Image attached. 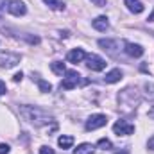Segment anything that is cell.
Segmentation results:
<instances>
[{
    "mask_svg": "<svg viewBox=\"0 0 154 154\" xmlns=\"http://www.w3.org/2000/svg\"><path fill=\"white\" fill-rule=\"evenodd\" d=\"M20 115L25 122L32 124L34 127H41V125H47L50 122H54V116L50 113H47L45 109H41L38 106H20Z\"/></svg>",
    "mask_w": 154,
    "mask_h": 154,
    "instance_id": "cell-1",
    "label": "cell"
},
{
    "mask_svg": "<svg viewBox=\"0 0 154 154\" xmlns=\"http://www.w3.org/2000/svg\"><path fill=\"white\" fill-rule=\"evenodd\" d=\"M120 104H124L125 108H136L140 104V93L136 88H125L124 91H120L118 95Z\"/></svg>",
    "mask_w": 154,
    "mask_h": 154,
    "instance_id": "cell-2",
    "label": "cell"
},
{
    "mask_svg": "<svg viewBox=\"0 0 154 154\" xmlns=\"http://www.w3.org/2000/svg\"><path fill=\"white\" fill-rule=\"evenodd\" d=\"M65 75L66 77H65L63 82H61V88H65V90H74L79 84H84V82H86V81L81 79V74L75 72V70H66Z\"/></svg>",
    "mask_w": 154,
    "mask_h": 154,
    "instance_id": "cell-3",
    "label": "cell"
},
{
    "mask_svg": "<svg viewBox=\"0 0 154 154\" xmlns=\"http://www.w3.org/2000/svg\"><path fill=\"white\" fill-rule=\"evenodd\" d=\"M5 9L13 16H23L27 13V5L22 0H5Z\"/></svg>",
    "mask_w": 154,
    "mask_h": 154,
    "instance_id": "cell-4",
    "label": "cell"
},
{
    "mask_svg": "<svg viewBox=\"0 0 154 154\" xmlns=\"http://www.w3.org/2000/svg\"><path fill=\"white\" fill-rule=\"evenodd\" d=\"M86 66L93 72H100L106 68V61L97 54H90V56H86Z\"/></svg>",
    "mask_w": 154,
    "mask_h": 154,
    "instance_id": "cell-5",
    "label": "cell"
},
{
    "mask_svg": "<svg viewBox=\"0 0 154 154\" xmlns=\"http://www.w3.org/2000/svg\"><path fill=\"white\" fill-rule=\"evenodd\" d=\"M106 124H108L106 115H100V113L91 115L86 120V131H95V129H99V127H104Z\"/></svg>",
    "mask_w": 154,
    "mask_h": 154,
    "instance_id": "cell-6",
    "label": "cell"
},
{
    "mask_svg": "<svg viewBox=\"0 0 154 154\" xmlns=\"http://www.w3.org/2000/svg\"><path fill=\"white\" fill-rule=\"evenodd\" d=\"M113 131H115L118 136H129L134 133V125L125 122V120H116L115 125H113Z\"/></svg>",
    "mask_w": 154,
    "mask_h": 154,
    "instance_id": "cell-7",
    "label": "cell"
},
{
    "mask_svg": "<svg viewBox=\"0 0 154 154\" xmlns=\"http://www.w3.org/2000/svg\"><path fill=\"white\" fill-rule=\"evenodd\" d=\"M20 63V56L18 54H2L0 56V66L2 68H13Z\"/></svg>",
    "mask_w": 154,
    "mask_h": 154,
    "instance_id": "cell-8",
    "label": "cell"
},
{
    "mask_svg": "<svg viewBox=\"0 0 154 154\" xmlns=\"http://www.w3.org/2000/svg\"><path fill=\"white\" fill-rule=\"evenodd\" d=\"M124 47H125V48H124L125 54L131 56V57H140V56H143V48H142V45H136V43H129V41H125Z\"/></svg>",
    "mask_w": 154,
    "mask_h": 154,
    "instance_id": "cell-9",
    "label": "cell"
},
{
    "mask_svg": "<svg viewBox=\"0 0 154 154\" xmlns=\"http://www.w3.org/2000/svg\"><path fill=\"white\" fill-rule=\"evenodd\" d=\"M66 57H68V61H70V63H81V61L86 57V54H84V50H82V48H74V50H70V52H68V56H66Z\"/></svg>",
    "mask_w": 154,
    "mask_h": 154,
    "instance_id": "cell-10",
    "label": "cell"
},
{
    "mask_svg": "<svg viewBox=\"0 0 154 154\" xmlns=\"http://www.w3.org/2000/svg\"><path fill=\"white\" fill-rule=\"evenodd\" d=\"M125 5H127V9H129L131 13H134V14H140V13H143V9H145L140 0H125Z\"/></svg>",
    "mask_w": 154,
    "mask_h": 154,
    "instance_id": "cell-11",
    "label": "cell"
},
{
    "mask_svg": "<svg viewBox=\"0 0 154 154\" xmlns=\"http://www.w3.org/2000/svg\"><path fill=\"white\" fill-rule=\"evenodd\" d=\"M91 25H93V29H97V31H106V29L109 27V22H108L106 16H97Z\"/></svg>",
    "mask_w": 154,
    "mask_h": 154,
    "instance_id": "cell-12",
    "label": "cell"
},
{
    "mask_svg": "<svg viewBox=\"0 0 154 154\" xmlns=\"http://www.w3.org/2000/svg\"><path fill=\"white\" fill-rule=\"evenodd\" d=\"M122 79V72L115 68V70H111V72H108L106 77H104V82H108V84H113V82H118Z\"/></svg>",
    "mask_w": 154,
    "mask_h": 154,
    "instance_id": "cell-13",
    "label": "cell"
},
{
    "mask_svg": "<svg viewBox=\"0 0 154 154\" xmlns=\"http://www.w3.org/2000/svg\"><path fill=\"white\" fill-rule=\"evenodd\" d=\"M57 143H59L61 149H70V147L74 145V136H70V134H63V136L57 138Z\"/></svg>",
    "mask_w": 154,
    "mask_h": 154,
    "instance_id": "cell-14",
    "label": "cell"
},
{
    "mask_svg": "<svg viewBox=\"0 0 154 154\" xmlns=\"http://www.w3.org/2000/svg\"><path fill=\"white\" fill-rule=\"evenodd\" d=\"M93 145L91 143H81V145H77V149L74 151V154H93Z\"/></svg>",
    "mask_w": 154,
    "mask_h": 154,
    "instance_id": "cell-15",
    "label": "cell"
},
{
    "mask_svg": "<svg viewBox=\"0 0 154 154\" xmlns=\"http://www.w3.org/2000/svg\"><path fill=\"white\" fill-rule=\"evenodd\" d=\"M99 45H100L104 50H109V52H113L116 47H118V43L113 41V39H99Z\"/></svg>",
    "mask_w": 154,
    "mask_h": 154,
    "instance_id": "cell-16",
    "label": "cell"
},
{
    "mask_svg": "<svg viewBox=\"0 0 154 154\" xmlns=\"http://www.w3.org/2000/svg\"><path fill=\"white\" fill-rule=\"evenodd\" d=\"M50 68H52V72L54 74H57V75H63L66 70H65V63L63 61H54V63H50Z\"/></svg>",
    "mask_w": 154,
    "mask_h": 154,
    "instance_id": "cell-17",
    "label": "cell"
},
{
    "mask_svg": "<svg viewBox=\"0 0 154 154\" xmlns=\"http://www.w3.org/2000/svg\"><path fill=\"white\" fill-rule=\"evenodd\" d=\"M50 9H54V11H63L65 9V4L61 2V0H43Z\"/></svg>",
    "mask_w": 154,
    "mask_h": 154,
    "instance_id": "cell-18",
    "label": "cell"
},
{
    "mask_svg": "<svg viewBox=\"0 0 154 154\" xmlns=\"http://www.w3.org/2000/svg\"><path fill=\"white\" fill-rule=\"evenodd\" d=\"M32 79H36V82H38V86H39V90L43 91V93H48L50 90H52V86L47 82V81H43L41 77H38V75H32Z\"/></svg>",
    "mask_w": 154,
    "mask_h": 154,
    "instance_id": "cell-19",
    "label": "cell"
},
{
    "mask_svg": "<svg viewBox=\"0 0 154 154\" xmlns=\"http://www.w3.org/2000/svg\"><path fill=\"white\" fill-rule=\"evenodd\" d=\"M143 90H145V97H147L149 100H154V84L152 82H145Z\"/></svg>",
    "mask_w": 154,
    "mask_h": 154,
    "instance_id": "cell-20",
    "label": "cell"
},
{
    "mask_svg": "<svg viewBox=\"0 0 154 154\" xmlns=\"http://www.w3.org/2000/svg\"><path fill=\"white\" fill-rule=\"evenodd\" d=\"M97 145H99L100 149H104V151H106V149H111V142H109L108 138H100V140L97 142Z\"/></svg>",
    "mask_w": 154,
    "mask_h": 154,
    "instance_id": "cell-21",
    "label": "cell"
},
{
    "mask_svg": "<svg viewBox=\"0 0 154 154\" xmlns=\"http://www.w3.org/2000/svg\"><path fill=\"white\" fill-rule=\"evenodd\" d=\"M39 154H56V152H54V149H52V147H47V145H43V147L39 149Z\"/></svg>",
    "mask_w": 154,
    "mask_h": 154,
    "instance_id": "cell-22",
    "label": "cell"
},
{
    "mask_svg": "<svg viewBox=\"0 0 154 154\" xmlns=\"http://www.w3.org/2000/svg\"><path fill=\"white\" fill-rule=\"evenodd\" d=\"M0 154H9V145L7 143H0Z\"/></svg>",
    "mask_w": 154,
    "mask_h": 154,
    "instance_id": "cell-23",
    "label": "cell"
},
{
    "mask_svg": "<svg viewBox=\"0 0 154 154\" xmlns=\"http://www.w3.org/2000/svg\"><path fill=\"white\" fill-rule=\"evenodd\" d=\"M7 91V88H5V82L4 81H0V95H4Z\"/></svg>",
    "mask_w": 154,
    "mask_h": 154,
    "instance_id": "cell-24",
    "label": "cell"
},
{
    "mask_svg": "<svg viewBox=\"0 0 154 154\" xmlns=\"http://www.w3.org/2000/svg\"><path fill=\"white\" fill-rule=\"evenodd\" d=\"M22 77H23V74H22V72H18V74H14L13 79H14V82H20V81H22Z\"/></svg>",
    "mask_w": 154,
    "mask_h": 154,
    "instance_id": "cell-25",
    "label": "cell"
},
{
    "mask_svg": "<svg viewBox=\"0 0 154 154\" xmlns=\"http://www.w3.org/2000/svg\"><path fill=\"white\" fill-rule=\"evenodd\" d=\"M95 5H99V7H102V5H106V0H91Z\"/></svg>",
    "mask_w": 154,
    "mask_h": 154,
    "instance_id": "cell-26",
    "label": "cell"
},
{
    "mask_svg": "<svg viewBox=\"0 0 154 154\" xmlns=\"http://www.w3.org/2000/svg\"><path fill=\"white\" fill-rule=\"evenodd\" d=\"M147 147H149L151 151H154V136H152V138H149V142H147Z\"/></svg>",
    "mask_w": 154,
    "mask_h": 154,
    "instance_id": "cell-27",
    "label": "cell"
},
{
    "mask_svg": "<svg viewBox=\"0 0 154 154\" xmlns=\"http://www.w3.org/2000/svg\"><path fill=\"white\" fill-rule=\"evenodd\" d=\"M149 118H152V120H154V106L149 109Z\"/></svg>",
    "mask_w": 154,
    "mask_h": 154,
    "instance_id": "cell-28",
    "label": "cell"
},
{
    "mask_svg": "<svg viewBox=\"0 0 154 154\" xmlns=\"http://www.w3.org/2000/svg\"><path fill=\"white\" fill-rule=\"evenodd\" d=\"M147 20H149V22H154V11H152V13H151V16H149Z\"/></svg>",
    "mask_w": 154,
    "mask_h": 154,
    "instance_id": "cell-29",
    "label": "cell"
},
{
    "mask_svg": "<svg viewBox=\"0 0 154 154\" xmlns=\"http://www.w3.org/2000/svg\"><path fill=\"white\" fill-rule=\"evenodd\" d=\"M116 154H129V149H125V151H122V152H116Z\"/></svg>",
    "mask_w": 154,
    "mask_h": 154,
    "instance_id": "cell-30",
    "label": "cell"
}]
</instances>
